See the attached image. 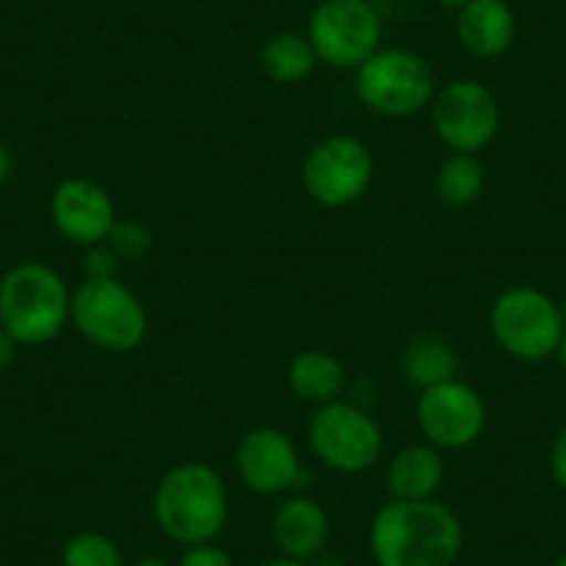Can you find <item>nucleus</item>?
<instances>
[{"mask_svg": "<svg viewBox=\"0 0 566 566\" xmlns=\"http://www.w3.org/2000/svg\"><path fill=\"white\" fill-rule=\"evenodd\" d=\"M417 424L428 444L439 450H464L486 428V402L475 386L453 378L422 389L417 397Z\"/></svg>", "mask_w": 566, "mask_h": 566, "instance_id": "nucleus-11", "label": "nucleus"}, {"mask_svg": "<svg viewBox=\"0 0 566 566\" xmlns=\"http://www.w3.org/2000/svg\"><path fill=\"white\" fill-rule=\"evenodd\" d=\"M119 259L114 255V250L106 242L95 244V248H86L84 255V277L92 281H101V277H117Z\"/></svg>", "mask_w": 566, "mask_h": 566, "instance_id": "nucleus-23", "label": "nucleus"}, {"mask_svg": "<svg viewBox=\"0 0 566 566\" xmlns=\"http://www.w3.org/2000/svg\"><path fill=\"white\" fill-rule=\"evenodd\" d=\"M308 566H345V560H342L336 553H328V549H325V553H319L317 558L308 560Z\"/></svg>", "mask_w": 566, "mask_h": 566, "instance_id": "nucleus-28", "label": "nucleus"}, {"mask_svg": "<svg viewBox=\"0 0 566 566\" xmlns=\"http://www.w3.org/2000/svg\"><path fill=\"white\" fill-rule=\"evenodd\" d=\"M356 95L364 108L380 117H411L437 97L433 70L406 48L373 53L356 70Z\"/></svg>", "mask_w": 566, "mask_h": 566, "instance_id": "nucleus-5", "label": "nucleus"}, {"mask_svg": "<svg viewBox=\"0 0 566 566\" xmlns=\"http://www.w3.org/2000/svg\"><path fill=\"white\" fill-rule=\"evenodd\" d=\"M464 547V525L439 500H389L369 525V553L378 566H453Z\"/></svg>", "mask_w": 566, "mask_h": 566, "instance_id": "nucleus-1", "label": "nucleus"}, {"mask_svg": "<svg viewBox=\"0 0 566 566\" xmlns=\"http://www.w3.org/2000/svg\"><path fill=\"white\" fill-rule=\"evenodd\" d=\"M308 444L334 472L358 475L373 470L384 455V431L356 402L331 400L314 411L308 422Z\"/></svg>", "mask_w": 566, "mask_h": 566, "instance_id": "nucleus-7", "label": "nucleus"}, {"mask_svg": "<svg viewBox=\"0 0 566 566\" xmlns=\"http://www.w3.org/2000/svg\"><path fill=\"white\" fill-rule=\"evenodd\" d=\"M486 187V170H483L478 154H450L437 172V195L450 209H467L475 203Z\"/></svg>", "mask_w": 566, "mask_h": 566, "instance_id": "nucleus-20", "label": "nucleus"}, {"mask_svg": "<svg viewBox=\"0 0 566 566\" xmlns=\"http://www.w3.org/2000/svg\"><path fill=\"white\" fill-rule=\"evenodd\" d=\"M62 566H125V558L106 533L84 531L64 544Z\"/></svg>", "mask_w": 566, "mask_h": 566, "instance_id": "nucleus-21", "label": "nucleus"}, {"mask_svg": "<svg viewBox=\"0 0 566 566\" xmlns=\"http://www.w3.org/2000/svg\"><path fill=\"white\" fill-rule=\"evenodd\" d=\"M237 472L244 486L264 497L286 494L301 483L303 467L290 433L261 424L244 433L237 444Z\"/></svg>", "mask_w": 566, "mask_h": 566, "instance_id": "nucleus-12", "label": "nucleus"}, {"mask_svg": "<svg viewBox=\"0 0 566 566\" xmlns=\"http://www.w3.org/2000/svg\"><path fill=\"white\" fill-rule=\"evenodd\" d=\"M373 150L350 134L317 142L303 161V187L323 209H347L358 203L373 187Z\"/></svg>", "mask_w": 566, "mask_h": 566, "instance_id": "nucleus-8", "label": "nucleus"}, {"mask_svg": "<svg viewBox=\"0 0 566 566\" xmlns=\"http://www.w3.org/2000/svg\"><path fill=\"white\" fill-rule=\"evenodd\" d=\"M492 334L505 353L522 361H542L558 350L566 334L560 306L533 286H511L492 303Z\"/></svg>", "mask_w": 566, "mask_h": 566, "instance_id": "nucleus-6", "label": "nucleus"}, {"mask_svg": "<svg viewBox=\"0 0 566 566\" xmlns=\"http://www.w3.org/2000/svg\"><path fill=\"white\" fill-rule=\"evenodd\" d=\"M453 566H459V564H453Z\"/></svg>", "mask_w": 566, "mask_h": 566, "instance_id": "nucleus-35", "label": "nucleus"}, {"mask_svg": "<svg viewBox=\"0 0 566 566\" xmlns=\"http://www.w3.org/2000/svg\"><path fill=\"white\" fill-rule=\"evenodd\" d=\"M549 470H553L555 483L566 489V424L564 431L558 433V439H555L553 453H549Z\"/></svg>", "mask_w": 566, "mask_h": 566, "instance_id": "nucleus-25", "label": "nucleus"}, {"mask_svg": "<svg viewBox=\"0 0 566 566\" xmlns=\"http://www.w3.org/2000/svg\"><path fill=\"white\" fill-rule=\"evenodd\" d=\"M259 566H308V564H306V560L286 558V555H275V558H266V560H261Z\"/></svg>", "mask_w": 566, "mask_h": 566, "instance_id": "nucleus-29", "label": "nucleus"}, {"mask_svg": "<svg viewBox=\"0 0 566 566\" xmlns=\"http://www.w3.org/2000/svg\"><path fill=\"white\" fill-rule=\"evenodd\" d=\"M459 353L439 336H417L402 353V375L419 391L459 378Z\"/></svg>", "mask_w": 566, "mask_h": 566, "instance_id": "nucleus-18", "label": "nucleus"}, {"mask_svg": "<svg viewBox=\"0 0 566 566\" xmlns=\"http://www.w3.org/2000/svg\"><path fill=\"white\" fill-rule=\"evenodd\" d=\"M51 222L62 239L78 248L106 242L117 222V206L106 187L92 178H64L51 195Z\"/></svg>", "mask_w": 566, "mask_h": 566, "instance_id": "nucleus-13", "label": "nucleus"}, {"mask_svg": "<svg viewBox=\"0 0 566 566\" xmlns=\"http://www.w3.org/2000/svg\"><path fill=\"white\" fill-rule=\"evenodd\" d=\"M555 566H566V555H564V558H560V560H558V564H555Z\"/></svg>", "mask_w": 566, "mask_h": 566, "instance_id": "nucleus-34", "label": "nucleus"}, {"mask_svg": "<svg viewBox=\"0 0 566 566\" xmlns=\"http://www.w3.org/2000/svg\"><path fill=\"white\" fill-rule=\"evenodd\" d=\"M106 244L114 250L119 261H142L154 248V233H150L145 222L130 220V217L128 220H119L117 217Z\"/></svg>", "mask_w": 566, "mask_h": 566, "instance_id": "nucleus-22", "label": "nucleus"}, {"mask_svg": "<svg viewBox=\"0 0 566 566\" xmlns=\"http://www.w3.org/2000/svg\"><path fill=\"white\" fill-rule=\"evenodd\" d=\"M70 323L90 345L106 353H130L150 328L148 308L119 277H84L70 303Z\"/></svg>", "mask_w": 566, "mask_h": 566, "instance_id": "nucleus-4", "label": "nucleus"}, {"mask_svg": "<svg viewBox=\"0 0 566 566\" xmlns=\"http://www.w3.org/2000/svg\"><path fill=\"white\" fill-rule=\"evenodd\" d=\"M308 42L319 62L358 70L380 51V18L367 0H323L308 20Z\"/></svg>", "mask_w": 566, "mask_h": 566, "instance_id": "nucleus-9", "label": "nucleus"}, {"mask_svg": "<svg viewBox=\"0 0 566 566\" xmlns=\"http://www.w3.org/2000/svg\"><path fill=\"white\" fill-rule=\"evenodd\" d=\"M14 170V159H12V150L0 142V184L9 181V176H12Z\"/></svg>", "mask_w": 566, "mask_h": 566, "instance_id": "nucleus-27", "label": "nucleus"}, {"mask_svg": "<svg viewBox=\"0 0 566 566\" xmlns=\"http://www.w3.org/2000/svg\"><path fill=\"white\" fill-rule=\"evenodd\" d=\"M272 538L281 555L308 564L328 549L331 520L317 500L295 494L277 505L272 516Z\"/></svg>", "mask_w": 566, "mask_h": 566, "instance_id": "nucleus-14", "label": "nucleus"}, {"mask_svg": "<svg viewBox=\"0 0 566 566\" xmlns=\"http://www.w3.org/2000/svg\"><path fill=\"white\" fill-rule=\"evenodd\" d=\"M555 353H558V358H560V367L566 369V334H564V339H560L558 350H555Z\"/></svg>", "mask_w": 566, "mask_h": 566, "instance_id": "nucleus-32", "label": "nucleus"}, {"mask_svg": "<svg viewBox=\"0 0 566 566\" xmlns=\"http://www.w3.org/2000/svg\"><path fill=\"white\" fill-rule=\"evenodd\" d=\"M130 566H170V560L161 558V555H142V558L134 560Z\"/></svg>", "mask_w": 566, "mask_h": 566, "instance_id": "nucleus-30", "label": "nucleus"}, {"mask_svg": "<svg viewBox=\"0 0 566 566\" xmlns=\"http://www.w3.org/2000/svg\"><path fill=\"white\" fill-rule=\"evenodd\" d=\"M286 380L295 397L314 406H325L331 400H339L347 378L336 356L325 350H303L292 358Z\"/></svg>", "mask_w": 566, "mask_h": 566, "instance_id": "nucleus-17", "label": "nucleus"}, {"mask_svg": "<svg viewBox=\"0 0 566 566\" xmlns=\"http://www.w3.org/2000/svg\"><path fill=\"white\" fill-rule=\"evenodd\" d=\"M176 566H237L231 555L214 542L206 544H192V547H184L181 558Z\"/></svg>", "mask_w": 566, "mask_h": 566, "instance_id": "nucleus-24", "label": "nucleus"}, {"mask_svg": "<svg viewBox=\"0 0 566 566\" xmlns=\"http://www.w3.org/2000/svg\"><path fill=\"white\" fill-rule=\"evenodd\" d=\"M439 3H442L444 9H450V12H461L470 0H439Z\"/></svg>", "mask_w": 566, "mask_h": 566, "instance_id": "nucleus-31", "label": "nucleus"}, {"mask_svg": "<svg viewBox=\"0 0 566 566\" xmlns=\"http://www.w3.org/2000/svg\"><path fill=\"white\" fill-rule=\"evenodd\" d=\"M18 347L20 345L14 342V336L0 328V375L7 373V369L14 364V358H18Z\"/></svg>", "mask_w": 566, "mask_h": 566, "instance_id": "nucleus-26", "label": "nucleus"}, {"mask_svg": "<svg viewBox=\"0 0 566 566\" xmlns=\"http://www.w3.org/2000/svg\"><path fill=\"white\" fill-rule=\"evenodd\" d=\"M455 14V34L470 56L497 59L514 42L516 20L505 0H470Z\"/></svg>", "mask_w": 566, "mask_h": 566, "instance_id": "nucleus-15", "label": "nucleus"}, {"mask_svg": "<svg viewBox=\"0 0 566 566\" xmlns=\"http://www.w3.org/2000/svg\"><path fill=\"white\" fill-rule=\"evenodd\" d=\"M73 292L45 261H20L0 277V328L18 345H48L70 323Z\"/></svg>", "mask_w": 566, "mask_h": 566, "instance_id": "nucleus-3", "label": "nucleus"}, {"mask_svg": "<svg viewBox=\"0 0 566 566\" xmlns=\"http://www.w3.org/2000/svg\"><path fill=\"white\" fill-rule=\"evenodd\" d=\"M154 520L181 547L214 542L228 522L226 481L206 461L176 464L156 483Z\"/></svg>", "mask_w": 566, "mask_h": 566, "instance_id": "nucleus-2", "label": "nucleus"}, {"mask_svg": "<svg viewBox=\"0 0 566 566\" xmlns=\"http://www.w3.org/2000/svg\"><path fill=\"white\" fill-rule=\"evenodd\" d=\"M433 130L453 154H478L500 130L497 97L481 81H453L431 103Z\"/></svg>", "mask_w": 566, "mask_h": 566, "instance_id": "nucleus-10", "label": "nucleus"}, {"mask_svg": "<svg viewBox=\"0 0 566 566\" xmlns=\"http://www.w3.org/2000/svg\"><path fill=\"white\" fill-rule=\"evenodd\" d=\"M317 62L319 59L308 36L295 34V31L272 34L259 51L261 70L275 84H297V81L308 78L314 67H317Z\"/></svg>", "mask_w": 566, "mask_h": 566, "instance_id": "nucleus-19", "label": "nucleus"}, {"mask_svg": "<svg viewBox=\"0 0 566 566\" xmlns=\"http://www.w3.org/2000/svg\"><path fill=\"white\" fill-rule=\"evenodd\" d=\"M560 314H564V323H566V303H564V306H560Z\"/></svg>", "mask_w": 566, "mask_h": 566, "instance_id": "nucleus-33", "label": "nucleus"}, {"mask_svg": "<svg viewBox=\"0 0 566 566\" xmlns=\"http://www.w3.org/2000/svg\"><path fill=\"white\" fill-rule=\"evenodd\" d=\"M444 483L442 450L433 444H408L386 467L389 500H437Z\"/></svg>", "mask_w": 566, "mask_h": 566, "instance_id": "nucleus-16", "label": "nucleus"}]
</instances>
